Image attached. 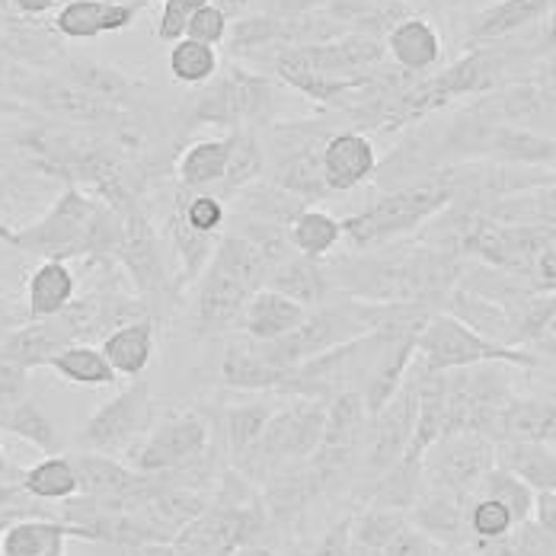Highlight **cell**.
Masks as SVG:
<instances>
[{"instance_id": "6da1fadb", "label": "cell", "mask_w": 556, "mask_h": 556, "mask_svg": "<svg viewBox=\"0 0 556 556\" xmlns=\"http://www.w3.org/2000/svg\"><path fill=\"white\" fill-rule=\"evenodd\" d=\"M118 233L122 212L77 186H67L39 222L10 230L3 243L39 260L71 263L80 256H112L118 247Z\"/></svg>"}, {"instance_id": "7a4b0ae2", "label": "cell", "mask_w": 556, "mask_h": 556, "mask_svg": "<svg viewBox=\"0 0 556 556\" xmlns=\"http://www.w3.org/2000/svg\"><path fill=\"white\" fill-rule=\"evenodd\" d=\"M269 253L247 233H227L205 273L195 281V327L202 333H222L240 324V314L253 291L269 276Z\"/></svg>"}, {"instance_id": "3957f363", "label": "cell", "mask_w": 556, "mask_h": 556, "mask_svg": "<svg viewBox=\"0 0 556 556\" xmlns=\"http://www.w3.org/2000/svg\"><path fill=\"white\" fill-rule=\"evenodd\" d=\"M454 195H457V179L445 176V173L416 179L409 186H396V189H388L384 195H378L362 212L349 215L342 222V233L355 250L381 247V243H390L403 233H413L422 224L439 218L454 202Z\"/></svg>"}, {"instance_id": "277c9868", "label": "cell", "mask_w": 556, "mask_h": 556, "mask_svg": "<svg viewBox=\"0 0 556 556\" xmlns=\"http://www.w3.org/2000/svg\"><path fill=\"white\" fill-rule=\"evenodd\" d=\"M486 362H502L515 368H534L538 355L518 349V345H502L477 330H470L464 320H457L447 311L429 314L422 330L416 336V365L429 375L457 371V368H473Z\"/></svg>"}, {"instance_id": "5b68a950", "label": "cell", "mask_w": 556, "mask_h": 556, "mask_svg": "<svg viewBox=\"0 0 556 556\" xmlns=\"http://www.w3.org/2000/svg\"><path fill=\"white\" fill-rule=\"evenodd\" d=\"M276 106V87L273 80L243 71L227 67L212 84L202 87V97H195L182 112V128H250L256 122H266Z\"/></svg>"}, {"instance_id": "8992f818", "label": "cell", "mask_w": 556, "mask_h": 556, "mask_svg": "<svg viewBox=\"0 0 556 556\" xmlns=\"http://www.w3.org/2000/svg\"><path fill=\"white\" fill-rule=\"evenodd\" d=\"M324 426H327V403L324 400L288 396V403L276 406L269 422H266V432L260 439L247 480L263 486L269 477L304 464L314 454V447L320 445Z\"/></svg>"}, {"instance_id": "52a82bcc", "label": "cell", "mask_w": 556, "mask_h": 556, "mask_svg": "<svg viewBox=\"0 0 556 556\" xmlns=\"http://www.w3.org/2000/svg\"><path fill=\"white\" fill-rule=\"evenodd\" d=\"M157 419V406L148 381L135 378L125 390L106 400L77 432V447L125 460Z\"/></svg>"}, {"instance_id": "ba28073f", "label": "cell", "mask_w": 556, "mask_h": 556, "mask_svg": "<svg viewBox=\"0 0 556 556\" xmlns=\"http://www.w3.org/2000/svg\"><path fill=\"white\" fill-rule=\"evenodd\" d=\"M496 467V442L477 432L442 435L422 454V486L473 500L483 477Z\"/></svg>"}, {"instance_id": "9c48e42d", "label": "cell", "mask_w": 556, "mask_h": 556, "mask_svg": "<svg viewBox=\"0 0 556 556\" xmlns=\"http://www.w3.org/2000/svg\"><path fill=\"white\" fill-rule=\"evenodd\" d=\"M416 413H419V368L413 365L400 390L375 416H368V432H365V445H362V457H358L368 483H375L381 473H388L390 467L406 454L413 429H416Z\"/></svg>"}, {"instance_id": "30bf717a", "label": "cell", "mask_w": 556, "mask_h": 556, "mask_svg": "<svg viewBox=\"0 0 556 556\" xmlns=\"http://www.w3.org/2000/svg\"><path fill=\"white\" fill-rule=\"evenodd\" d=\"M112 256L122 263L125 276L131 278L141 298H154L169 288V269L161 237L138 202L122 208V233H118V247Z\"/></svg>"}, {"instance_id": "8fae6325", "label": "cell", "mask_w": 556, "mask_h": 556, "mask_svg": "<svg viewBox=\"0 0 556 556\" xmlns=\"http://www.w3.org/2000/svg\"><path fill=\"white\" fill-rule=\"evenodd\" d=\"M71 342H80V333H77L74 320L67 317V311H61L58 317L26 320L23 327H16L0 345V362H10L26 371L46 368L49 358Z\"/></svg>"}, {"instance_id": "7c38bea8", "label": "cell", "mask_w": 556, "mask_h": 556, "mask_svg": "<svg viewBox=\"0 0 556 556\" xmlns=\"http://www.w3.org/2000/svg\"><path fill=\"white\" fill-rule=\"evenodd\" d=\"M556 0H496L480 10L467 26V46H500L505 39H518L541 26L554 13Z\"/></svg>"}, {"instance_id": "4fadbf2b", "label": "cell", "mask_w": 556, "mask_h": 556, "mask_svg": "<svg viewBox=\"0 0 556 556\" xmlns=\"http://www.w3.org/2000/svg\"><path fill=\"white\" fill-rule=\"evenodd\" d=\"M71 460H74V470H77V480H80L77 496H87V500H128V496H138V493H144V490H151L157 483V477L141 473L131 464H125L118 457H106V454L80 451Z\"/></svg>"}, {"instance_id": "5bb4252c", "label": "cell", "mask_w": 556, "mask_h": 556, "mask_svg": "<svg viewBox=\"0 0 556 556\" xmlns=\"http://www.w3.org/2000/svg\"><path fill=\"white\" fill-rule=\"evenodd\" d=\"M276 403L269 400H253V403H233V406H224L222 413H208L212 416V426L222 432V451L227 457V464L233 470H240L243 477L250 473V464L256 457V447L260 439L266 432V422L273 416Z\"/></svg>"}, {"instance_id": "9a60e30c", "label": "cell", "mask_w": 556, "mask_h": 556, "mask_svg": "<svg viewBox=\"0 0 556 556\" xmlns=\"http://www.w3.org/2000/svg\"><path fill=\"white\" fill-rule=\"evenodd\" d=\"M138 13H141L138 3H122V0H64L58 7L52 26L61 39L84 42V39H100L106 33L131 29Z\"/></svg>"}, {"instance_id": "2e32d148", "label": "cell", "mask_w": 556, "mask_h": 556, "mask_svg": "<svg viewBox=\"0 0 556 556\" xmlns=\"http://www.w3.org/2000/svg\"><path fill=\"white\" fill-rule=\"evenodd\" d=\"M324 182L330 192H352L362 182H368L381 161H378V148L368 135L362 131H336L324 141Z\"/></svg>"}, {"instance_id": "e0dca14e", "label": "cell", "mask_w": 556, "mask_h": 556, "mask_svg": "<svg viewBox=\"0 0 556 556\" xmlns=\"http://www.w3.org/2000/svg\"><path fill=\"white\" fill-rule=\"evenodd\" d=\"M384 52L400 71L422 77L439 67V61L445 55V42L429 16L406 13L400 23L390 26V33L384 36Z\"/></svg>"}, {"instance_id": "ac0fdd59", "label": "cell", "mask_w": 556, "mask_h": 556, "mask_svg": "<svg viewBox=\"0 0 556 556\" xmlns=\"http://www.w3.org/2000/svg\"><path fill=\"white\" fill-rule=\"evenodd\" d=\"M467 505L470 500H464V496L422 486L419 500L413 502L406 518L413 528H419L426 538H432L442 547H470L473 538L467 528Z\"/></svg>"}, {"instance_id": "d6986e66", "label": "cell", "mask_w": 556, "mask_h": 556, "mask_svg": "<svg viewBox=\"0 0 556 556\" xmlns=\"http://www.w3.org/2000/svg\"><path fill=\"white\" fill-rule=\"evenodd\" d=\"M307 307L278 294L276 288H260L253 291V298L247 301L243 314H240V330L250 339H260V342H273V339H281V336L294 333L304 320H307Z\"/></svg>"}, {"instance_id": "ffe728a7", "label": "cell", "mask_w": 556, "mask_h": 556, "mask_svg": "<svg viewBox=\"0 0 556 556\" xmlns=\"http://www.w3.org/2000/svg\"><path fill=\"white\" fill-rule=\"evenodd\" d=\"M71 525L52 515H23L0 531V556H67Z\"/></svg>"}, {"instance_id": "44dd1931", "label": "cell", "mask_w": 556, "mask_h": 556, "mask_svg": "<svg viewBox=\"0 0 556 556\" xmlns=\"http://www.w3.org/2000/svg\"><path fill=\"white\" fill-rule=\"evenodd\" d=\"M266 288H276L278 294L304 304L307 311L327 304L330 298V273L327 266H320V260H311V256H301V253H288L276 260L269 266V276H266Z\"/></svg>"}, {"instance_id": "7402d4cb", "label": "cell", "mask_w": 556, "mask_h": 556, "mask_svg": "<svg viewBox=\"0 0 556 556\" xmlns=\"http://www.w3.org/2000/svg\"><path fill=\"white\" fill-rule=\"evenodd\" d=\"M100 352L106 355L112 371L118 378H141L157 352V324L151 317H138L131 324H122L118 330L103 336Z\"/></svg>"}, {"instance_id": "603a6c76", "label": "cell", "mask_w": 556, "mask_h": 556, "mask_svg": "<svg viewBox=\"0 0 556 556\" xmlns=\"http://www.w3.org/2000/svg\"><path fill=\"white\" fill-rule=\"evenodd\" d=\"M218 378H222L224 388L260 393V390L281 388L285 371H278L276 365H269V358L263 355V349H260L256 339L243 336V339L227 342Z\"/></svg>"}, {"instance_id": "cb8c5ba5", "label": "cell", "mask_w": 556, "mask_h": 556, "mask_svg": "<svg viewBox=\"0 0 556 556\" xmlns=\"http://www.w3.org/2000/svg\"><path fill=\"white\" fill-rule=\"evenodd\" d=\"M77 298V276L71 263L61 260H42L26 281V317L46 320L67 311Z\"/></svg>"}, {"instance_id": "d4e9b609", "label": "cell", "mask_w": 556, "mask_h": 556, "mask_svg": "<svg viewBox=\"0 0 556 556\" xmlns=\"http://www.w3.org/2000/svg\"><path fill=\"white\" fill-rule=\"evenodd\" d=\"M61 77H67L71 84H77L80 90H87L90 97L110 103L115 110H128L138 100L141 84L135 77H128L125 71L100 64V61H64V67L58 71Z\"/></svg>"}, {"instance_id": "484cf974", "label": "cell", "mask_w": 556, "mask_h": 556, "mask_svg": "<svg viewBox=\"0 0 556 556\" xmlns=\"http://www.w3.org/2000/svg\"><path fill=\"white\" fill-rule=\"evenodd\" d=\"M496 464L511 470L534 493H556V447L544 442H496Z\"/></svg>"}, {"instance_id": "4316f807", "label": "cell", "mask_w": 556, "mask_h": 556, "mask_svg": "<svg viewBox=\"0 0 556 556\" xmlns=\"http://www.w3.org/2000/svg\"><path fill=\"white\" fill-rule=\"evenodd\" d=\"M230 161V141L224 138H199L192 144L182 148L179 161H176V176H179V189L189 192H215L222 186L224 173Z\"/></svg>"}, {"instance_id": "83f0119b", "label": "cell", "mask_w": 556, "mask_h": 556, "mask_svg": "<svg viewBox=\"0 0 556 556\" xmlns=\"http://www.w3.org/2000/svg\"><path fill=\"white\" fill-rule=\"evenodd\" d=\"M288 243L294 253L311 260H327L342 243V222L324 208H298L285 224Z\"/></svg>"}, {"instance_id": "f1b7e54d", "label": "cell", "mask_w": 556, "mask_h": 556, "mask_svg": "<svg viewBox=\"0 0 556 556\" xmlns=\"http://www.w3.org/2000/svg\"><path fill=\"white\" fill-rule=\"evenodd\" d=\"M61 381L77 384V388H112L118 381V375L112 371L106 355L100 352V345L90 342H71L64 345L58 355L49 358V365Z\"/></svg>"}, {"instance_id": "f546056e", "label": "cell", "mask_w": 556, "mask_h": 556, "mask_svg": "<svg viewBox=\"0 0 556 556\" xmlns=\"http://www.w3.org/2000/svg\"><path fill=\"white\" fill-rule=\"evenodd\" d=\"M167 233L169 247H173V256H176V266H179V288L195 285L199 276L205 273V266L212 263V256H215L222 237H208V233L192 230L189 224L179 218L176 205H169Z\"/></svg>"}, {"instance_id": "4dcf8cb0", "label": "cell", "mask_w": 556, "mask_h": 556, "mask_svg": "<svg viewBox=\"0 0 556 556\" xmlns=\"http://www.w3.org/2000/svg\"><path fill=\"white\" fill-rule=\"evenodd\" d=\"M20 486L36 502H67L80 493V480L67 454H46L39 464L20 473Z\"/></svg>"}, {"instance_id": "1f68e13d", "label": "cell", "mask_w": 556, "mask_h": 556, "mask_svg": "<svg viewBox=\"0 0 556 556\" xmlns=\"http://www.w3.org/2000/svg\"><path fill=\"white\" fill-rule=\"evenodd\" d=\"M0 432L29 442L33 447H39L42 454H64V439L58 432V426L52 422V416L39 406L36 396L20 400L3 419H0Z\"/></svg>"}, {"instance_id": "d6a6232c", "label": "cell", "mask_w": 556, "mask_h": 556, "mask_svg": "<svg viewBox=\"0 0 556 556\" xmlns=\"http://www.w3.org/2000/svg\"><path fill=\"white\" fill-rule=\"evenodd\" d=\"M227 141H230V161H227V173H224L222 186L215 189V195H237L243 189H250L263 169H266V151L256 138L253 128H237V131H227Z\"/></svg>"}, {"instance_id": "836d02e7", "label": "cell", "mask_w": 556, "mask_h": 556, "mask_svg": "<svg viewBox=\"0 0 556 556\" xmlns=\"http://www.w3.org/2000/svg\"><path fill=\"white\" fill-rule=\"evenodd\" d=\"M167 67L169 77L176 84H182V87H205V84H212L222 74V55H218V49L182 36V39H176L169 46Z\"/></svg>"}, {"instance_id": "e575fe53", "label": "cell", "mask_w": 556, "mask_h": 556, "mask_svg": "<svg viewBox=\"0 0 556 556\" xmlns=\"http://www.w3.org/2000/svg\"><path fill=\"white\" fill-rule=\"evenodd\" d=\"M477 496H490V500H500L511 515H515V521L518 525H525V521H531V511H534V490L528 486V483H521L511 470H505V467H493L486 477H483V483H480V490H477Z\"/></svg>"}, {"instance_id": "d590c367", "label": "cell", "mask_w": 556, "mask_h": 556, "mask_svg": "<svg viewBox=\"0 0 556 556\" xmlns=\"http://www.w3.org/2000/svg\"><path fill=\"white\" fill-rule=\"evenodd\" d=\"M173 205H176L179 218L189 224L192 230L208 233V237H222V227L224 222H227V205H224L222 195H215V192L176 189Z\"/></svg>"}, {"instance_id": "8d00e7d4", "label": "cell", "mask_w": 556, "mask_h": 556, "mask_svg": "<svg viewBox=\"0 0 556 556\" xmlns=\"http://www.w3.org/2000/svg\"><path fill=\"white\" fill-rule=\"evenodd\" d=\"M467 528H470L473 544H496L518 528V521L500 500L473 496L467 505Z\"/></svg>"}, {"instance_id": "74e56055", "label": "cell", "mask_w": 556, "mask_h": 556, "mask_svg": "<svg viewBox=\"0 0 556 556\" xmlns=\"http://www.w3.org/2000/svg\"><path fill=\"white\" fill-rule=\"evenodd\" d=\"M205 3H212V0H161V16H157L154 36H157L161 42L173 46L176 39L186 36L189 20H192Z\"/></svg>"}, {"instance_id": "f35d334b", "label": "cell", "mask_w": 556, "mask_h": 556, "mask_svg": "<svg viewBox=\"0 0 556 556\" xmlns=\"http://www.w3.org/2000/svg\"><path fill=\"white\" fill-rule=\"evenodd\" d=\"M230 36V16L224 13L222 7L215 3H205L186 26V39H195V42H205L212 49H218L227 42Z\"/></svg>"}, {"instance_id": "ab89813d", "label": "cell", "mask_w": 556, "mask_h": 556, "mask_svg": "<svg viewBox=\"0 0 556 556\" xmlns=\"http://www.w3.org/2000/svg\"><path fill=\"white\" fill-rule=\"evenodd\" d=\"M26 396H29V371L10 362H0V419Z\"/></svg>"}, {"instance_id": "60d3db41", "label": "cell", "mask_w": 556, "mask_h": 556, "mask_svg": "<svg viewBox=\"0 0 556 556\" xmlns=\"http://www.w3.org/2000/svg\"><path fill=\"white\" fill-rule=\"evenodd\" d=\"M435 547H442V544H435L432 538H426L419 528L406 525V528L390 541L388 547H381L375 556H429Z\"/></svg>"}, {"instance_id": "b9f144b4", "label": "cell", "mask_w": 556, "mask_h": 556, "mask_svg": "<svg viewBox=\"0 0 556 556\" xmlns=\"http://www.w3.org/2000/svg\"><path fill=\"white\" fill-rule=\"evenodd\" d=\"M355 511V508H352ZM352 511H345L336 525L324 531L317 547L307 556H349V534H352Z\"/></svg>"}, {"instance_id": "7bdbcfd3", "label": "cell", "mask_w": 556, "mask_h": 556, "mask_svg": "<svg viewBox=\"0 0 556 556\" xmlns=\"http://www.w3.org/2000/svg\"><path fill=\"white\" fill-rule=\"evenodd\" d=\"M531 521L538 525V531L556 547V493H538L534 496Z\"/></svg>"}, {"instance_id": "ee69618b", "label": "cell", "mask_w": 556, "mask_h": 556, "mask_svg": "<svg viewBox=\"0 0 556 556\" xmlns=\"http://www.w3.org/2000/svg\"><path fill=\"white\" fill-rule=\"evenodd\" d=\"M61 0H7V7L16 13V16H26V20H39L46 16L49 10H55Z\"/></svg>"}, {"instance_id": "f6af8a7d", "label": "cell", "mask_w": 556, "mask_h": 556, "mask_svg": "<svg viewBox=\"0 0 556 556\" xmlns=\"http://www.w3.org/2000/svg\"><path fill=\"white\" fill-rule=\"evenodd\" d=\"M125 556H179L173 551V544H141V547H135V551H128Z\"/></svg>"}, {"instance_id": "bcb514c9", "label": "cell", "mask_w": 556, "mask_h": 556, "mask_svg": "<svg viewBox=\"0 0 556 556\" xmlns=\"http://www.w3.org/2000/svg\"><path fill=\"white\" fill-rule=\"evenodd\" d=\"M0 112H26L23 103H10V100H0Z\"/></svg>"}, {"instance_id": "7dc6e473", "label": "cell", "mask_w": 556, "mask_h": 556, "mask_svg": "<svg viewBox=\"0 0 556 556\" xmlns=\"http://www.w3.org/2000/svg\"><path fill=\"white\" fill-rule=\"evenodd\" d=\"M10 473V464H7V451H3V445H0V480Z\"/></svg>"}, {"instance_id": "c3c4849f", "label": "cell", "mask_w": 556, "mask_h": 556, "mask_svg": "<svg viewBox=\"0 0 556 556\" xmlns=\"http://www.w3.org/2000/svg\"><path fill=\"white\" fill-rule=\"evenodd\" d=\"M7 237H10V227L3 222V208H0V240H7Z\"/></svg>"}, {"instance_id": "681fc988", "label": "cell", "mask_w": 556, "mask_h": 556, "mask_svg": "<svg viewBox=\"0 0 556 556\" xmlns=\"http://www.w3.org/2000/svg\"><path fill=\"white\" fill-rule=\"evenodd\" d=\"M551 64H554V67H556V55H554V58H551Z\"/></svg>"}, {"instance_id": "f907efd6", "label": "cell", "mask_w": 556, "mask_h": 556, "mask_svg": "<svg viewBox=\"0 0 556 556\" xmlns=\"http://www.w3.org/2000/svg\"><path fill=\"white\" fill-rule=\"evenodd\" d=\"M0 186H3V176H0Z\"/></svg>"}]
</instances>
